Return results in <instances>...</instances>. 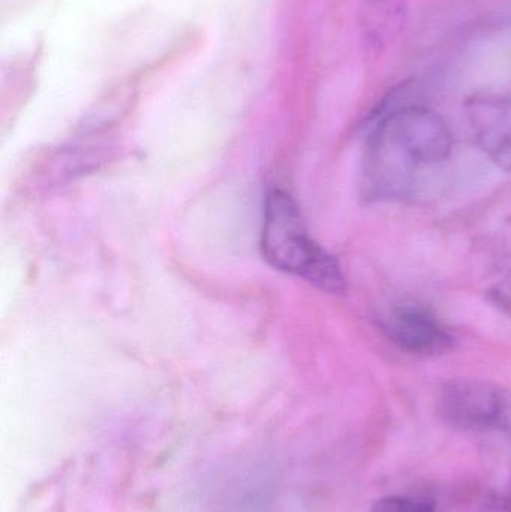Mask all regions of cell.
I'll list each match as a JSON object with an SVG mask.
<instances>
[{
  "label": "cell",
  "instance_id": "4",
  "mask_svg": "<svg viewBox=\"0 0 511 512\" xmlns=\"http://www.w3.org/2000/svg\"><path fill=\"white\" fill-rule=\"evenodd\" d=\"M377 325L389 342L408 354L429 357L455 348L452 331L422 304H393L378 315Z\"/></svg>",
  "mask_w": 511,
  "mask_h": 512
},
{
  "label": "cell",
  "instance_id": "6",
  "mask_svg": "<svg viewBox=\"0 0 511 512\" xmlns=\"http://www.w3.org/2000/svg\"><path fill=\"white\" fill-rule=\"evenodd\" d=\"M371 512H437L434 502L413 496H387L372 507Z\"/></svg>",
  "mask_w": 511,
  "mask_h": 512
},
{
  "label": "cell",
  "instance_id": "9",
  "mask_svg": "<svg viewBox=\"0 0 511 512\" xmlns=\"http://www.w3.org/2000/svg\"><path fill=\"white\" fill-rule=\"evenodd\" d=\"M504 233H506V245L510 246L511 251V219L507 222L506 231H504Z\"/></svg>",
  "mask_w": 511,
  "mask_h": 512
},
{
  "label": "cell",
  "instance_id": "1",
  "mask_svg": "<svg viewBox=\"0 0 511 512\" xmlns=\"http://www.w3.org/2000/svg\"><path fill=\"white\" fill-rule=\"evenodd\" d=\"M446 120L419 104L396 105L378 117L366 141L363 197L375 203L410 197L426 170L452 155Z\"/></svg>",
  "mask_w": 511,
  "mask_h": 512
},
{
  "label": "cell",
  "instance_id": "8",
  "mask_svg": "<svg viewBox=\"0 0 511 512\" xmlns=\"http://www.w3.org/2000/svg\"><path fill=\"white\" fill-rule=\"evenodd\" d=\"M486 512H511L509 505L498 504L489 508Z\"/></svg>",
  "mask_w": 511,
  "mask_h": 512
},
{
  "label": "cell",
  "instance_id": "2",
  "mask_svg": "<svg viewBox=\"0 0 511 512\" xmlns=\"http://www.w3.org/2000/svg\"><path fill=\"white\" fill-rule=\"evenodd\" d=\"M261 246L273 267L302 277L329 294L345 291L338 261L309 237L299 207L284 192L267 197Z\"/></svg>",
  "mask_w": 511,
  "mask_h": 512
},
{
  "label": "cell",
  "instance_id": "5",
  "mask_svg": "<svg viewBox=\"0 0 511 512\" xmlns=\"http://www.w3.org/2000/svg\"><path fill=\"white\" fill-rule=\"evenodd\" d=\"M464 110L474 143L497 167L511 173V96L474 95Z\"/></svg>",
  "mask_w": 511,
  "mask_h": 512
},
{
  "label": "cell",
  "instance_id": "7",
  "mask_svg": "<svg viewBox=\"0 0 511 512\" xmlns=\"http://www.w3.org/2000/svg\"><path fill=\"white\" fill-rule=\"evenodd\" d=\"M488 300L497 307L500 312L511 316V273L495 283L488 291Z\"/></svg>",
  "mask_w": 511,
  "mask_h": 512
},
{
  "label": "cell",
  "instance_id": "3",
  "mask_svg": "<svg viewBox=\"0 0 511 512\" xmlns=\"http://www.w3.org/2000/svg\"><path fill=\"white\" fill-rule=\"evenodd\" d=\"M438 417L461 432L494 433L511 441V390L482 379H452L441 385Z\"/></svg>",
  "mask_w": 511,
  "mask_h": 512
}]
</instances>
